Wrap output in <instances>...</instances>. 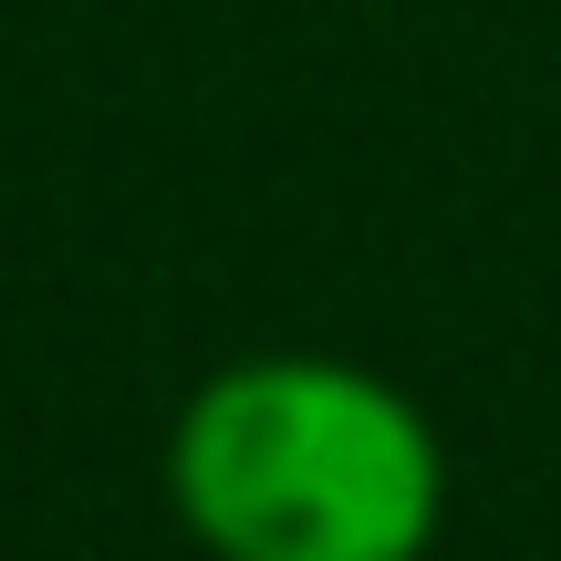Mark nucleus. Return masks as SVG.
Segmentation results:
<instances>
[{"label": "nucleus", "mask_w": 561, "mask_h": 561, "mask_svg": "<svg viewBox=\"0 0 561 561\" xmlns=\"http://www.w3.org/2000/svg\"><path fill=\"white\" fill-rule=\"evenodd\" d=\"M167 510L208 561H426L447 437L354 354H240L167 426Z\"/></svg>", "instance_id": "obj_1"}]
</instances>
